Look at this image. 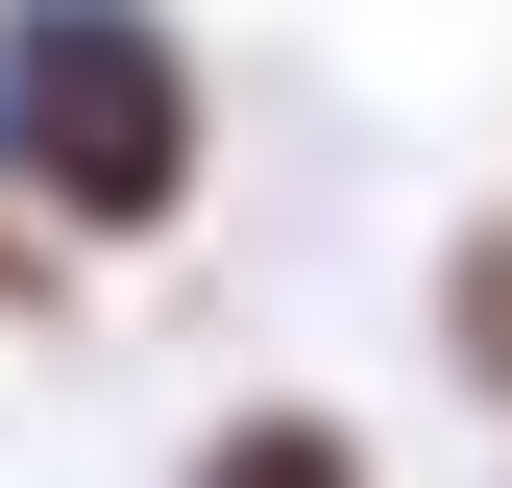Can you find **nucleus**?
<instances>
[{
    "label": "nucleus",
    "instance_id": "f257e3e1",
    "mask_svg": "<svg viewBox=\"0 0 512 488\" xmlns=\"http://www.w3.org/2000/svg\"><path fill=\"white\" fill-rule=\"evenodd\" d=\"M0 171L74 220V269L171 244L220 196V74L171 0H0Z\"/></svg>",
    "mask_w": 512,
    "mask_h": 488
},
{
    "label": "nucleus",
    "instance_id": "f03ea898",
    "mask_svg": "<svg viewBox=\"0 0 512 488\" xmlns=\"http://www.w3.org/2000/svg\"><path fill=\"white\" fill-rule=\"evenodd\" d=\"M171 488H391V464H366L342 391H244V415H196V440H171Z\"/></svg>",
    "mask_w": 512,
    "mask_h": 488
},
{
    "label": "nucleus",
    "instance_id": "7ed1b4c3",
    "mask_svg": "<svg viewBox=\"0 0 512 488\" xmlns=\"http://www.w3.org/2000/svg\"><path fill=\"white\" fill-rule=\"evenodd\" d=\"M439 391H464V415H512V196H464V220H439Z\"/></svg>",
    "mask_w": 512,
    "mask_h": 488
},
{
    "label": "nucleus",
    "instance_id": "20e7f679",
    "mask_svg": "<svg viewBox=\"0 0 512 488\" xmlns=\"http://www.w3.org/2000/svg\"><path fill=\"white\" fill-rule=\"evenodd\" d=\"M74 293H98V269H74V220H49L25 171H0V318H74Z\"/></svg>",
    "mask_w": 512,
    "mask_h": 488
}]
</instances>
